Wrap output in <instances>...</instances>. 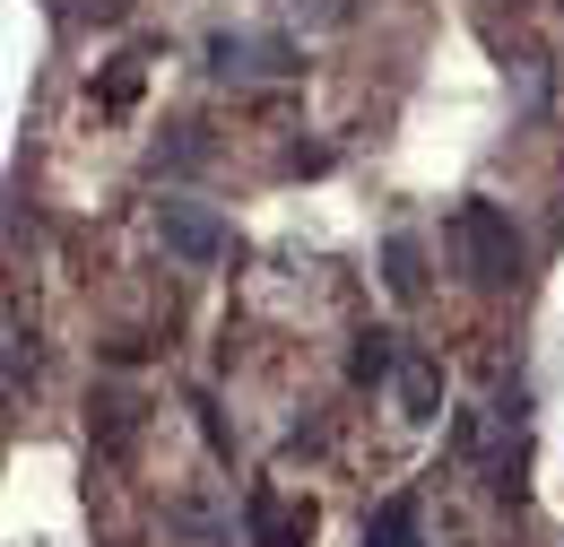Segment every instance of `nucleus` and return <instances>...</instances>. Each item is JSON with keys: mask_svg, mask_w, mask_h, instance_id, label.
Masks as SVG:
<instances>
[{"mask_svg": "<svg viewBox=\"0 0 564 547\" xmlns=\"http://www.w3.org/2000/svg\"><path fill=\"white\" fill-rule=\"evenodd\" d=\"M452 253H460V278H469V287L503 296V287L521 278V226L495 201H460L452 208Z\"/></svg>", "mask_w": 564, "mask_h": 547, "instance_id": "nucleus-1", "label": "nucleus"}, {"mask_svg": "<svg viewBox=\"0 0 564 547\" xmlns=\"http://www.w3.org/2000/svg\"><path fill=\"white\" fill-rule=\"evenodd\" d=\"M156 244H165L183 270H217V261L235 253V226H226L209 201H183V192H165V201H156Z\"/></svg>", "mask_w": 564, "mask_h": 547, "instance_id": "nucleus-2", "label": "nucleus"}, {"mask_svg": "<svg viewBox=\"0 0 564 547\" xmlns=\"http://www.w3.org/2000/svg\"><path fill=\"white\" fill-rule=\"evenodd\" d=\"M304 69V53L286 35H252V26H217L209 35V78L217 87H261V78H286Z\"/></svg>", "mask_w": 564, "mask_h": 547, "instance_id": "nucleus-3", "label": "nucleus"}, {"mask_svg": "<svg viewBox=\"0 0 564 547\" xmlns=\"http://www.w3.org/2000/svg\"><path fill=\"white\" fill-rule=\"evenodd\" d=\"M243 539L252 547H304L313 539V504H286L279 486H252L243 495Z\"/></svg>", "mask_w": 564, "mask_h": 547, "instance_id": "nucleus-4", "label": "nucleus"}, {"mask_svg": "<svg viewBox=\"0 0 564 547\" xmlns=\"http://www.w3.org/2000/svg\"><path fill=\"white\" fill-rule=\"evenodd\" d=\"M391 392H400V417H434L443 409V374H434V356H400V374H391Z\"/></svg>", "mask_w": 564, "mask_h": 547, "instance_id": "nucleus-5", "label": "nucleus"}, {"mask_svg": "<svg viewBox=\"0 0 564 547\" xmlns=\"http://www.w3.org/2000/svg\"><path fill=\"white\" fill-rule=\"evenodd\" d=\"M400 356H409V347L391 340V331H365V340H356V356H348V383H356V392L391 383V374H400Z\"/></svg>", "mask_w": 564, "mask_h": 547, "instance_id": "nucleus-6", "label": "nucleus"}, {"mask_svg": "<svg viewBox=\"0 0 564 547\" xmlns=\"http://www.w3.org/2000/svg\"><path fill=\"white\" fill-rule=\"evenodd\" d=\"M382 278H391V296H400V304H417V296H425V253H417V235H391V244H382Z\"/></svg>", "mask_w": 564, "mask_h": 547, "instance_id": "nucleus-7", "label": "nucleus"}, {"mask_svg": "<svg viewBox=\"0 0 564 547\" xmlns=\"http://www.w3.org/2000/svg\"><path fill=\"white\" fill-rule=\"evenodd\" d=\"M365 547H417V495H391V504L365 522Z\"/></svg>", "mask_w": 564, "mask_h": 547, "instance_id": "nucleus-8", "label": "nucleus"}, {"mask_svg": "<svg viewBox=\"0 0 564 547\" xmlns=\"http://www.w3.org/2000/svg\"><path fill=\"white\" fill-rule=\"evenodd\" d=\"M96 435L122 452V443L140 435V400H131V392H105V400H96Z\"/></svg>", "mask_w": 564, "mask_h": 547, "instance_id": "nucleus-9", "label": "nucleus"}, {"mask_svg": "<svg viewBox=\"0 0 564 547\" xmlns=\"http://www.w3.org/2000/svg\"><path fill=\"white\" fill-rule=\"evenodd\" d=\"M200 157H209V131H200V122H174V139L156 148V165H174V174H192Z\"/></svg>", "mask_w": 564, "mask_h": 547, "instance_id": "nucleus-10", "label": "nucleus"}, {"mask_svg": "<svg viewBox=\"0 0 564 547\" xmlns=\"http://www.w3.org/2000/svg\"><path fill=\"white\" fill-rule=\"evenodd\" d=\"M26 374H35V331L9 313V392H26Z\"/></svg>", "mask_w": 564, "mask_h": 547, "instance_id": "nucleus-11", "label": "nucleus"}, {"mask_svg": "<svg viewBox=\"0 0 564 547\" xmlns=\"http://www.w3.org/2000/svg\"><path fill=\"white\" fill-rule=\"evenodd\" d=\"M286 9H295L304 26H348L356 18V0H286Z\"/></svg>", "mask_w": 564, "mask_h": 547, "instance_id": "nucleus-12", "label": "nucleus"}, {"mask_svg": "<svg viewBox=\"0 0 564 547\" xmlns=\"http://www.w3.org/2000/svg\"><path fill=\"white\" fill-rule=\"evenodd\" d=\"M547 105V62H521V114H539Z\"/></svg>", "mask_w": 564, "mask_h": 547, "instance_id": "nucleus-13", "label": "nucleus"}]
</instances>
